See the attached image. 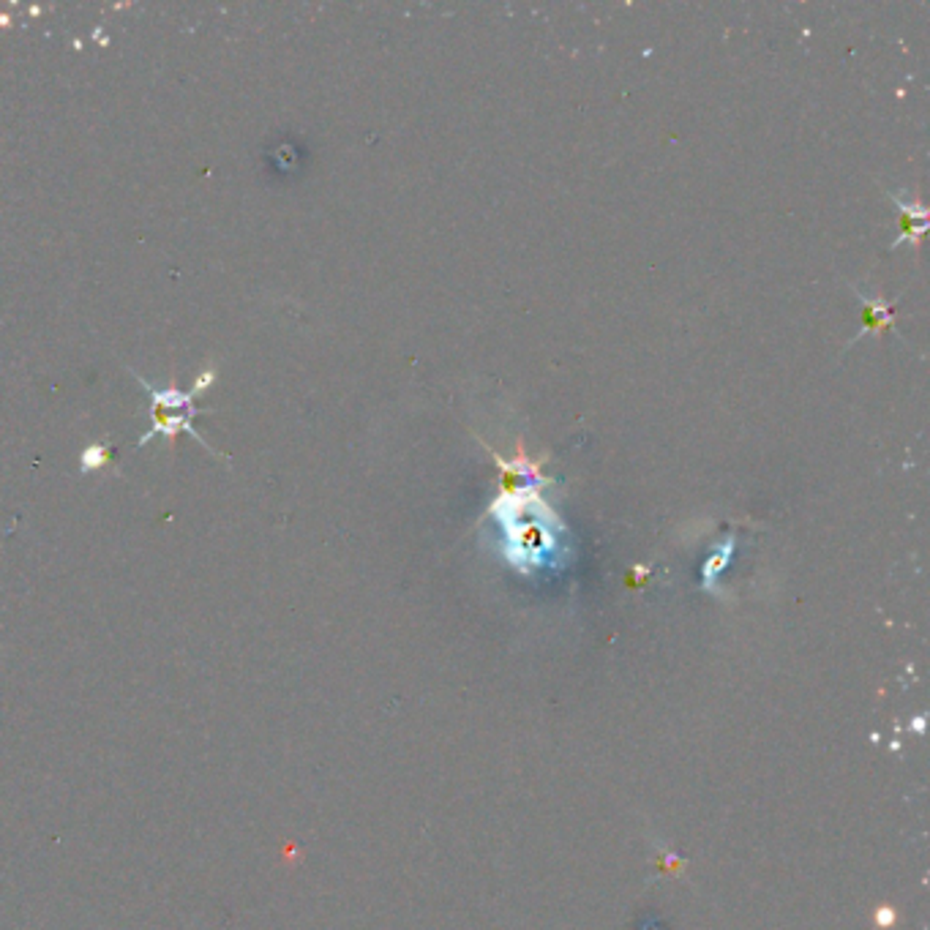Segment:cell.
<instances>
[{
	"mask_svg": "<svg viewBox=\"0 0 930 930\" xmlns=\"http://www.w3.org/2000/svg\"><path fill=\"white\" fill-rule=\"evenodd\" d=\"M887 197H890V199L898 205V210H901V232H898V241H893L890 249H898L901 243H912L914 251L920 254V243H923V235H925V230H928L930 219L925 202L917 199V197H909V199H906L903 194H895V191H887Z\"/></svg>",
	"mask_w": 930,
	"mask_h": 930,
	"instance_id": "obj_1",
	"label": "cell"
},
{
	"mask_svg": "<svg viewBox=\"0 0 930 930\" xmlns=\"http://www.w3.org/2000/svg\"><path fill=\"white\" fill-rule=\"evenodd\" d=\"M140 382L145 385V390L151 393V399H154V407H164V410H186V412H191V415H199L194 407H191V401H194V393H180V390H175V388H166V390H158V388H154L148 379H143L140 377Z\"/></svg>",
	"mask_w": 930,
	"mask_h": 930,
	"instance_id": "obj_3",
	"label": "cell"
},
{
	"mask_svg": "<svg viewBox=\"0 0 930 930\" xmlns=\"http://www.w3.org/2000/svg\"><path fill=\"white\" fill-rule=\"evenodd\" d=\"M107 462H110L107 451H104L102 445H91V448H85V454H82V472H93V469H99V466L107 465Z\"/></svg>",
	"mask_w": 930,
	"mask_h": 930,
	"instance_id": "obj_4",
	"label": "cell"
},
{
	"mask_svg": "<svg viewBox=\"0 0 930 930\" xmlns=\"http://www.w3.org/2000/svg\"><path fill=\"white\" fill-rule=\"evenodd\" d=\"M854 293H857V298H860V304H862V330L854 336V341H857V338H862L865 333H876V336H882L887 327H893V325H895V314H893V306H890V304H887L882 295L871 298V295L860 293L857 287H854Z\"/></svg>",
	"mask_w": 930,
	"mask_h": 930,
	"instance_id": "obj_2",
	"label": "cell"
}]
</instances>
